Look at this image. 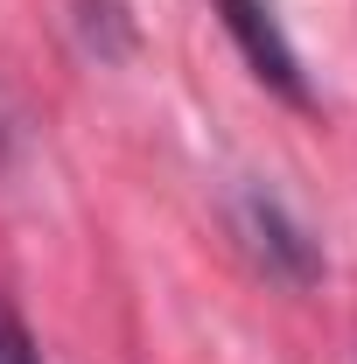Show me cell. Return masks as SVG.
<instances>
[{
	"label": "cell",
	"instance_id": "1",
	"mask_svg": "<svg viewBox=\"0 0 357 364\" xmlns=\"http://www.w3.org/2000/svg\"><path fill=\"white\" fill-rule=\"evenodd\" d=\"M224 21V36L238 43V56L252 63V77L273 85L287 105H309V77H302V49L287 43V28H280V14H273V0H211Z\"/></svg>",
	"mask_w": 357,
	"mask_h": 364
},
{
	"label": "cell",
	"instance_id": "2",
	"mask_svg": "<svg viewBox=\"0 0 357 364\" xmlns=\"http://www.w3.org/2000/svg\"><path fill=\"white\" fill-rule=\"evenodd\" d=\"M245 231L260 238V252H267V259H273L280 273H287V280H315L322 252H315V238H309L302 225H294V218H287V210H280L273 196H260V189L245 196Z\"/></svg>",
	"mask_w": 357,
	"mask_h": 364
},
{
	"label": "cell",
	"instance_id": "3",
	"mask_svg": "<svg viewBox=\"0 0 357 364\" xmlns=\"http://www.w3.org/2000/svg\"><path fill=\"white\" fill-rule=\"evenodd\" d=\"M0 364H43V350L28 343V329L7 316V309H0Z\"/></svg>",
	"mask_w": 357,
	"mask_h": 364
}]
</instances>
